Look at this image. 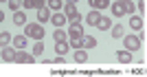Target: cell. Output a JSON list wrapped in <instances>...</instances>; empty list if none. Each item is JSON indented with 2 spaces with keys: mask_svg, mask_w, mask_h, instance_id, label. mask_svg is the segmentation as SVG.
<instances>
[{
  "mask_svg": "<svg viewBox=\"0 0 147 77\" xmlns=\"http://www.w3.org/2000/svg\"><path fill=\"white\" fill-rule=\"evenodd\" d=\"M24 35L26 37H33V40H42L44 37V27L40 22H26L24 24Z\"/></svg>",
  "mask_w": 147,
  "mask_h": 77,
  "instance_id": "cell-1",
  "label": "cell"
},
{
  "mask_svg": "<svg viewBox=\"0 0 147 77\" xmlns=\"http://www.w3.org/2000/svg\"><path fill=\"white\" fill-rule=\"evenodd\" d=\"M123 44H125V48H127V51H132V53H134V51H138V48H141L143 42L138 40V35H123Z\"/></svg>",
  "mask_w": 147,
  "mask_h": 77,
  "instance_id": "cell-2",
  "label": "cell"
},
{
  "mask_svg": "<svg viewBox=\"0 0 147 77\" xmlns=\"http://www.w3.org/2000/svg\"><path fill=\"white\" fill-rule=\"evenodd\" d=\"M33 62H35V55L24 53V48L16 51V64H33Z\"/></svg>",
  "mask_w": 147,
  "mask_h": 77,
  "instance_id": "cell-3",
  "label": "cell"
},
{
  "mask_svg": "<svg viewBox=\"0 0 147 77\" xmlns=\"http://www.w3.org/2000/svg\"><path fill=\"white\" fill-rule=\"evenodd\" d=\"M68 35H70V37H84V35H86L81 22H70V27H68Z\"/></svg>",
  "mask_w": 147,
  "mask_h": 77,
  "instance_id": "cell-4",
  "label": "cell"
},
{
  "mask_svg": "<svg viewBox=\"0 0 147 77\" xmlns=\"http://www.w3.org/2000/svg\"><path fill=\"white\" fill-rule=\"evenodd\" d=\"M51 22L55 24V29H64V24H66V16L59 13V11H55V13H51Z\"/></svg>",
  "mask_w": 147,
  "mask_h": 77,
  "instance_id": "cell-5",
  "label": "cell"
},
{
  "mask_svg": "<svg viewBox=\"0 0 147 77\" xmlns=\"http://www.w3.org/2000/svg\"><path fill=\"white\" fill-rule=\"evenodd\" d=\"M49 20H51V9H49L46 5L40 7V9H37V22L44 24V22H49Z\"/></svg>",
  "mask_w": 147,
  "mask_h": 77,
  "instance_id": "cell-6",
  "label": "cell"
},
{
  "mask_svg": "<svg viewBox=\"0 0 147 77\" xmlns=\"http://www.w3.org/2000/svg\"><path fill=\"white\" fill-rule=\"evenodd\" d=\"M110 9H112V18H123V16H125V9H123V2H121V0L112 2Z\"/></svg>",
  "mask_w": 147,
  "mask_h": 77,
  "instance_id": "cell-7",
  "label": "cell"
},
{
  "mask_svg": "<svg viewBox=\"0 0 147 77\" xmlns=\"http://www.w3.org/2000/svg\"><path fill=\"white\" fill-rule=\"evenodd\" d=\"M2 59L9 62V64H13V62H16V48L13 46H2Z\"/></svg>",
  "mask_w": 147,
  "mask_h": 77,
  "instance_id": "cell-8",
  "label": "cell"
},
{
  "mask_svg": "<svg viewBox=\"0 0 147 77\" xmlns=\"http://www.w3.org/2000/svg\"><path fill=\"white\" fill-rule=\"evenodd\" d=\"M99 20H101V11H94V9H92L90 13H86V24L88 27H97Z\"/></svg>",
  "mask_w": 147,
  "mask_h": 77,
  "instance_id": "cell-9",
  "label": "cell"
},
{
  "mask_svg": "<svg viewBox=\"0 0 147 77\" xmlns=\"http://www.w3.org/2000/svg\"><path fill=\"white\" fill-rule=\"evenodd\" d=\"M88 2H90V7L94 11H103V9L110 7V0H88Z\"/></svg>",
  "mask_w": 147,
  "mask_h": 77,
  "instance_id": "cell-10",
  "label": "cell"
},
{
  "mask_svg": "<svg viewBox=\"0 0 147 77\" xmlns=\"http://www.w3.org/2000/svg\"><path fill=\"white\" fill-rule=\"evenodd\" d=\"M13 24H16V27H24L26 24V13L24 11H13Z\"/></svg>",
  "mask_w": 147,
  "mask_h": 77,
  "instance_id": "cell-11",
  "label": "cell"
},
{
  "mask_svg": "<svg viewBox=\"0 0 147 77\" xmlns=\"http://www.w3.org/2000/svg\"><path fill=\"white\" fill-rule=\"evenodd\" d=\"M26 42H29V37H26V35H13V37H11L13 48H24Z\"/></svg>",
  "mask_w": 147,
  "mask_h": 77,
  "instance_id": "cell-12",
  "label": "cell"
},
{
  "mask_svg": "<svg viewBox=\"0 0 147 77\" xmlns=\"http://www.w3.org/2000/svg\"><path fill=\"white\" fill-rule=\"evenodd\" d=\"M110 33L114 40H121L123 35H125V29H123V24H112L110 27Z\"/></svg>",
  "mask_w": 147,
  "mask_h": 77,
  "instance_id": "cell-13",
  "label": "cell"
},
{
  "mask_svg": "<svg viewBox=\"0 0 147 77\" xmlns=\"http://www.w3.org/2000/svg\"><path fill=\"white\" fill-rule=\"evenodd\" d=\"M75 62L77 64H84V62H88V53H86V48H75Z\"/></svg>",
  "mask_w": 147,
  "mask_h": 77,
  "instance_id": "cell-14",
  "label": "cell"
},
{
  "mask_svg": "<svg viewBox=\"0 0 147 77\" xmlns=\"http://www.w3.org/2000/svg\"><path fill=\"white\" fill-rule=\"evenodd\" d=\"M61 9H64L66 20L70 18V16H75V13H77V5H75V2H64V7H61Z\"/></svg>",
  "mask_w": 147,
  "mask_h": 77,
  "instance_id": "cell-15",
  "label": "cell"
},
{
  "mask_svg": "<svg viewBox=\"0 0 147 77\" xmlns=\"http://www.w3.org/2000/svg\"><path fill=\"white\" fill-rule=\"evenodd\" d=\"M119 62H121V64H132V51H127V48H125V51H119Z\"/></svg>",
  "mask_w": 147,
  "mask_h": 77,
  "instance_id": "cell-16",
  "label": "cell"
},
{
  "mask_svg": "<svg viewBox=\"0 0 147 77\" xmlns=\"http://www.w3.org/2000/svg\"><path fill=\"white\" fill-rule=\"evenodd\" d=\"M129 27H132V29L138 33V31L143 29V18H138V16H132V18H129Z\"/></svg>",
  "mask_w": 147,
  "mask_h": 77,
  "instance_id": "cell-17",
  "label": "cell"
},
{
  "mask_svg": "<svg viewBox=\"0 0 147 77\" xmlns=\"http://www.w3.org/2000/svg\"><path fill=\"white\" fill-rule=\"evenodd\" d=\"M81 46H84V48H94V46H97V40H94L92 35H84V37H81Z\"/></svg>",
  "mask_w": 147,
  "mask_h": 77,
  "instance_id": "cell-18",
  "label": "cell"
},
{
  "mask_svg": "<svg viewBox=\"0 0 147 77\" xmlns=\"http://www.w3.org/2000/svg\"><path fill=\"white\" fill-rule=\"evenodd\" d=\"M110 27H112V20L101 16V20L97 22V29H99V31H110Z\"/></svg>",
  "mask_w": 147,
  "mask_h": 77,
  "instance_id": "cell-19",
  "label": "cell"
},
{
  "mask_svg": "<svg viewBox=\"0 0 147 77\" xmlns=\"http://www.w3.org/2000/svg\"><path fill=\"white\" fill-rule=\"evenodd\" d=\"M121 2H123V9H125V16H134V9H136L134 0H121Z\"/></svg>",
  "mask_w": 147,
  "mask_h": 77,
  "instance_id": "cell-20",
  "label": "cell"
},
{
  "mask_svg": "<svg viewBox=\"0 0 147 77\" xmlns=\"http://www.w3.org/2000/svg\"><path fill=\"white\" fill-rule=\"evenodd\" d=\"M68 40H64V42H55V53H59V55H66L68 53Z\"/></svg>",
  "mask_w": 147,
  "mask_h": 77,
  "instance_id": "cell-21",
  "label": "cell"
},
{
  "mask_svg": "<svg viewBox=\"0 0 147 77\" xmlns=\"http://www.w3.org/2000/svg\"><path fill=\"white\" fill-rule=\"evenodd\" d=\"M11 33H7V31H0V48L2 46H9V44H11Z\"/></svg>",
  "mask_w": 147,
  "mask_h": 77,
  "instance_id": "cell-22",
  "label": "cell"
},
{
  "mask_svg": "<svg viewBox=\"0 0 147 77\" xmlns=\"http://www.w3.org/2000/svg\"><path fill=\"white\" fill-rule=\"evenodd\" d=\"M53 40L55 42H64V40H68V33L64 29H55V33H53Z\"/></svg>",
  "mask_w": 147,
  "mask_h": 77,
  "instance_id": "cell-23",
  "label": "cell"
},
{
  "mask_svg": "<svg viewBox=\"0 0 147 77\" xmlns=\"http://www.w3.org/2000/svg\"><path fill=\"white\" fill-rule=\"evenodd\" d=\"M51 11H61V7H64V0H49V5H46Z\"/></svg>",
  "mask_w": 147,
  "mask_h": 77,
  "instance_id": "cell-24",
  "label": "cell"
},
{
  "mask_svg": "<svg viewBox=\"0 0 147 77\" xmlns=\"http://www.w3.org/2000/svg\"><path fill=\"white\" fill-rule=\"evenodd\" d=\"M68 46L70 48H84L81 46V37H68Z\"/></svg>",
  "mask_w": 147,
  "mask_h": 77,
  "instance_id": "cell-25",
  "label": "cell"
},
{
  "mask_svg": "<svg viewBox=\"0 0 147 77\" xmlns=\"http://www.w3.org/2000/svg\"><path fill=\"white\" fill-rule=\"evenodd\" d=\"M7 5H9L11 11H18L20 7H22V0H7Z\"/></svg>",
  "mask_w": 147,
  "mask_h": 77,
  "instance_id": "cell-26",
  "label": "cell"
},
{
  "mask_svg": "<svg viewBox=\"0 0 147 77\" xmlns=\"http://www.w3.org/2000/svg\"><path fill=\"white\" fill-rule=\"evenodd\" d=\"M42 53H44V44H42V40H37L35 46H33V55H42Z\"/></svg>",
  "mask_w": 147,
  "mask_h": 77,
  "instance_id": "cell-27",
  "label": "cell"
},
{
  "mask_svg": "<svg viewBox=\"0 0 147 77\" xmlns=\"http://www.w3.org/2000/svg\"><path fill=\"white\" fill-rule=\"evenodd\" d=\"M81 20H84V16H81V13L77 11V13H75V16H70V18H68L66 22H81Z\"/></svg>",
  "mask_w": 147,
  "mask_h": 77,
  "instance_id": "cell-28",
  "label": "cell"
},
{
  "mask_svg": "<svg viewBox=\"0 0 147 77\" xmlns=\"http://www.w3.org/2000/svg\"><path fill=\"white\" fill-rule=\"evenodd\" d=\"M31 2H33V9H40V7L46 5V0H31Z\"/></svg>",
  "mask_w": 147,
  "mask_h": 77,
  "instance_id": "cell-29",
  "label": "cell"
},
{
  "mask_svg": "<svg viewBox=\"0 0 147 77\" xmlns=\"http://www.w3.org/2000/svg\"><path fill=\"white\" fill-rule=\"evenodd\" d=\"M64 62H66V57H64V55H57V57L53 59V64H64Z\"/></svg>",
  "mask_w": 147,
  "mask_h": 77,
  "instance_id": "cell-30",
  "label": "cell"
},
{
  "mask_svg": "<svg viewBox=\"0 0 147 77\" xmlns=\"http://www.w3.org/2000/svg\"><path fill=\"white\" fill-rule=\"evenodd\" d=\"M138 9H141V13H145V0H138Z\"/></svg>",
  "mask_w": 147,
  "mask_h": 77,
  "instance_id": "cell-31",
  "label": "cell"
},
{
  "mask_svg": "<svg viewBox=\"0 0 147 77\" xmlns=\"http://www.w3.org/2000/svg\"><path fill=\"white\" fill-rule=\"evenodd\" d=\"M64 2H75V5H77V2H79V0H64Z\"/></svg>",
  "mask_w": 147,
  "mask_h": 77,
  "instance_id": "cell-32",
  "label": "cell"
},
{
  "mask_svg": "<svg viewBox=\"0 0 147 77\" xmlns=\"http://www.w3.org/2000/svg\"><path fill=\"white\" fill-rule=\"evenodd\" d=\"M2 20H5V13H2V11H0V22H2Z\"/></svg>",
  "mask_w": 147,
  "mask_h": 77,
  "instance_id": "cell-33",
  "label": "cell"
},
{
  "mask_svg": "<svg viewBox=\"0 0 147 77\" xmlns=\"http://www.w3.org/2000/svg\"><path fill=\"white\" fill-rule=\"evenodd\" d=\"M0 2H7V0H0Z\"/></svg>",
  "mask_w": 147,
  "mask_h": 77,
  "instance_id": "cell-34",
  "label": "cell"
},
{
  "mask_svg": "<svg viewBox=\"0 0 147 77\" xmlns=\"http://www.w3.org/2000/svg\"><path fill=\"white\" fill-rule=\"evenodd\" d=\"M136 2H138V0H136Z\"/></svg>",
  "mask_w": 147,
  "mask_h": 77,
  "instance_id": "cell-35",
  "label": "cell"
}]
</instances>
